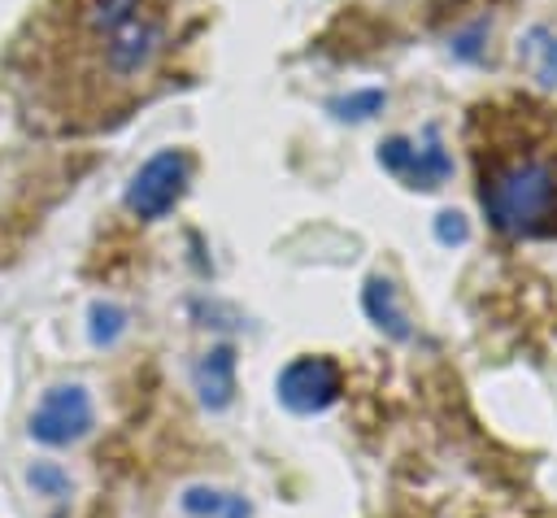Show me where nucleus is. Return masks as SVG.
Masks as SVG:
<instances>
[{
  "label": "nucleus",
  "mask_w": 557,
  "mask_h": 518,
  "mask_svg": "<svg viewBox=\"0 0 557 518\" xmlns=\"http://www.w3.org/2000/svg\"><path fill=\"white\" fill-rule=\"evenodd\" d=\"M200 0H48L13 44L17 100L44 131L117 126L170 87Z\"/></svg>",
  "instance_id": "nucleus-1"
},
{
  "label": "nucleus",
  "mask_w": 557,
  "mask_h": 518,
  "mask_svg": "<svg viewBox=\"0 0 557 518\" xmlns=\"http://www.w3.org/2000/svg\"><path fill=\"white\" fill-rule=\"evenodd\" d=\"M466 144L487 222L509 239L557 235V109L527 96L483 100Z\"/></svg>",
  "instance_id": "nucleus-2"
},
{
  "label": "nucleus",
  "mask_w": 557,
  "mask_h": 518,
  "mask_svg": "<svg viewBox=\"0 0 557 518\" xmlns=\"http://www.w3.org/2000/svg\"><path fill=\"white\" fill-rule=\"evenodd\" d=\"M78 170L83 165H65L61 157H0V248H9L30 222H39V213L65 187H74Z\"/></svg>",
  "instance_id": "nucleus-3"
},
{
  "label": "nucleus",
  "mask_w": 557,
  "mask_h": 518,
  "mask_svg": "<svg viewBox=\"0 0 557 518\" xmlns=\"http://www.w3.org/2000/svg\"><path fill=\"white\" fill-rule=\"evenodd\" d=\"M187 174H191V157H187L183 148H161V152L148 157V161L139 165V174L131 178V187H126V209H131L135 218H144V222L165 218V213L178 205V196H183V187H187Z\"/></svg>",
  "instance_id": "nucleus-4"
},
{
  "label": "nucleus",
  "mask_w": 557,
  "mask_h": 518,
  "mask_svg": "<svg viewBox=\"0 0 557 518\" xmlns=\"http://www.w3.org/2000/svg\"><path fill=\"white\" fill-rule=\"evenodd\" d=\"M379 165H383L392 178L409 183V187H440V183L453 174V157L444 152V144H440V135H435L431 126H426L422 144L405 139V135L383 139V144H379Z\"/></svg>",
  "instance_id": "nucleus-5"
},
{
  "label": "nucleus",
  "mask_w": 557,
  "mask_h": 518,
  "mask_svg": "<svg viewBox=\"0 0 557 518\" xmlns=\"http://www.w3.org/2000/svg\"><path fill=\"white\" fill-rule=\"evenodd\" d=\"M87 427H91V396L78 383L48 387L30 414V435L44 444H70V440L87 435Z\"/></svg>",
  "instance_id": "nucleus-6"
},
{
  "label": "nucleus",
  "mask_w": 557,
  "mask_h": 518,
  "mask_svg": "<svg viewBox=\"0 0 557 518\" xmlns=\"http://www.w3.org/2000/svg\"><path fill=\"white\" fill-rule=\"evenodd\" d=\"M344 379L339 366L331 357H296L283 374H278V400L292 414H318L339 396Z\"/></svg>",
  "instance_id": "nucleus-7"
},
{
  "label": "nucleus",
  "mask_w": 557,
  "mask_h": 518,
  "mask_svg": "<svg viewBox=\"0 0 557 518\" xmlns=\"http://www.w3.org/2000/svg\"><path fill=\"white\" fill-rule=\"evenodd\" d=\"M196 392H200V400H205L209 409L231 405V396H235V353H231L226 344L213 348V353L196 366Z\"/></svg>",
  "instance_id": "nucleus-8"
},
{
  "label": "nucleus",
  "mask_w": 557,
  "mask_h": 518,
  "mask_svg": "<svg viewBox=\"0 0 557 518\" xmlns=\"http://www.w3.org/2000/svg\"><path fill=\"white\" fill-rule=\"evenodd\" d=\"M361 305H366L370 322H379L392 340H409V318H405V309L396 305V287H392L387 279H370L366 292H361Z\"/></svg>",
  "instance_id": "nucleus-9"
},
{
  "label": "nucleus",
  "mask_w": 557,
  "mask_h": 518,
  "mask_svg": "<svg viewBox=\"0 0 557 518\" xmlns=\"http://www.w3.org/2000/svg\"><path fill=\"white\" fill-rule=\"evenodd\" d=\"M183 509L200 518H248V501L235 492H218V488H187Z\"/></svg>",
  "instance_id": "nucleus-10"
},
{
  "label": "nucleus",
  "mask_w": 557,
  "mask_h": 518,
  "mask_svg": "<svg viewBox=\"0 0 557 518\" xmlns=\"http://www.w3.org/2000/svg\"><path fill=\"white\" fill-rule=\"evenodd\" d=\"M522 61L531 65V74L540 78V83H557V30H548V26H535V30H527V39H522Z\"/></svg>",
  "instance_id": "nucleus-11"
},
{
  "label": "nucleus",
  "mask_w": 557,
  "mask_h": 518,
  "mask_svg": "<svg viewBox=\"0 0 557 518\" xmlns=\"http://www.w3.org/2000/svg\"><path fill=\"white\" fill-rule=\"evenodd\" d=\"M379 109H383V91H379V87L352 91V96H344V100H331V113H335V118H352V122H361V118H370V113H379Z\"/></svg>",
  "instance_id": "nucleus-12"
},
{
  "label": "nucleus",
  "mask_w": 557,
  "mask_h": 518,
  "mask_svg": "<svg viewBox=\"0 0 557 518\" xmlns=\"http://www.w3.org/2000/svg\"><path fill=\"white\" fill-rule=\"evenodd\" d=\"M122 326H126V313L117 305H104V300L91 305V340L96 344H113L122 335Z\"/></svg>",
  "instance_id": "nucleus-13"
},
{
  "label": "nucleus",
  "mask_w": 557,
  "mask_h": 518,
  "mask_svg": "<svg viewBox=\"0 0 557 518\" xmlns=\"http://www.w3.org/2000/svg\"><path fill=\"white\" fill-rule=\"evenodd\" d=\"M26 479H30V488H35L39 496H65V492H70V474H65L57 461H35V466L26 470Z\"/></svg>",
  "instance_id": "nucleus-14"
},
{
  "label": "nucleus",
  "mask_w": 557,
  "mask_h": 518,
  "mask_svg": "<svg viewBox=\"0 0 557 518\" xmlns=\"http://www.w3.org/2000/svg\"><path fill=\"white\" fill-rule=\"evenodd\" d=\"M435 235H440V244H461V239H466L461 213H440V218H435Z\"/></svg>",
  "instance_id": "nucleus-15"
}]
</instances>
